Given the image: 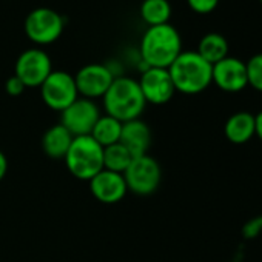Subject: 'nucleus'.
<instances>
[{
	"label": "nucleus",
	"instance_id": "obj_1",
	"mask_svg": "<svg viewBox=\"0 0 262 262\" xmlns=\"http://www.w3.org/2000/svg\"><path fill=\"white\" fill-rule=\"evenodd\" d=\"M182 53V39L179 31L171 25L148 27L141 39V62L148 68H170Z\"/></svg>",
	"mask_w": 262,
	"mask_h": 262
},
{
	"label": "nucleus",
	"instance_id": "obj_2",
	"mask_svg": "<svg viewBox=\"0 0 262 262\" xmlns=\"http://www.w3.org/2000/svg\"><path fill=\"white\" fill-rule=\"evenodd\" d=\"M102 102L105 114L120 120L122 123L141 119L147 106L139 82L128 76L116 77L102 97Z\"/></svg>",
	"mask_w": 262,
	"mask_h": 262
},
{
	"label": "nucleus",
	"instance_id": "obj_3",
	"mask_svg": "<svg viewBox=\"0 0 262 262\" xmlns=\"http://www.w3.org/2000/svg\"><path fill=\"white\" fill-rule=\"evenodd\" d=\"M168 73L174 90L188 96L199 94L213 83V65L204 60L196 51H182L170 65Z\"/></svg>",
	"mask_w": 262,
	"mask_h": 262
},
{
	"label": "nucleus",
	"instance_id": "obj_4",
	"mask_svg": "<svg viewBox=\"0 0 262 262\" xmlns=\"http://www.w3.org/2000/svg\"><path fill=\"white\" fill-rule=\"evenodd\" d=\"M63 162L76 179L88 182L103 170V148L91 136L74 138Z\"/></svg>",
	"mask_w": 262,
	"mask_h": 262
},
{
	"label": "nucleus",
	"instance_id": "obj_5",
	"mask_svg": "<svg viewBox=\"0 0 262 262\" xmlns=\"http://www.w3.org/2000/svg\"><path fill=\"white\" fill-rule=\"evenodd\" d=\"M123 179L128 191L139 196H150L161 185L162 168L153 156L144 155L131 161L123 173Z\"/></svg>",
	"mask_w": 262,
	"mask_h": 262
},
{
	"label": "nucleus",
	"instance_id": "obj_6",
	"mask_svg": "<svg viewBox=\"0 0 262 262\" xmlns=\"http://www.w3.org/2000/svg\"><path fill=\"white\" fill-rule=\"evenodd\" d=\"M27 37L36 45H50L56 42L65 28L63 17L47 7L34 8L24 24Z\"/></svg>",
	"mask_w": 262,
	"mask_h": 262
},
{
	"label": "nucleus",
	"instance_id": "obj_7",
	"mask_svg": "<svg viewBox=\"0 0 262 262\" xmlns=\"http://www.w3.org/2000/svg\"><path fill=\"white\" fill-rule=\"evenodd\" d=\"M39 88L43 103L48 108L59 113H62L79 97L74 76L60 70L56 71L53 70L51 74L45 79V82Z\"/></svg>",
	"mask_w": 262,
	"mask_h": 262
},
{
	"label": "nucleus",
	"instance_id": "obj_8",
	"mask_svg": "<svg viewBox=\"0 0 262 262\" xmlns=\"http://www.w3.org/2000/svg\"><path fill=\"white\" fill-rule=\"evenodd\" d=\"M99 117L100 110L94 100L77 97L70 106H67L60 113V123L74 138L90 136Z\"/></svg>",
	"mask_w": 262,
	"mask_h": 262
},
{
	"label": "nucleus",
	"instance_id": "obj_9",
	"mask_svg": "<svg viewBox=\"0 0 262 262\" xmlns=\"http://www.w3.org/2000/svg\"><path fill=\"white\" fill-rule=\"evenodd\" d=\"M51 71V59L40 48H30L24 51L14 65V76H17L27 88H39Z\"/></svg>",
	"mask_w": 262,
	"mask_h": 262
},
{
	"label": "nucleus",
	"instance_id": "obj_10",
	"mask_svg": "<svg viewBox=\"0 0 262 262\" xmlns=\"http://www.w3.org/2000/svg\"><path fill=\"white\" fill-rule=\"evenodd\" d=\"M114 79L116 77L110 68L103 63H88L82 67L74 76L79 97L90 100L102 99Z\"/></svg>",
	"mask_w": 262,
	"mask_h": 262
},
{
	"label": "nucleus",
	"instance_id": "obj_11",
	"mask_svg": "<svg viewBox=\"0 0 262 262\" xmlns=\"http://www.w3.org/2000/svg\"><path fill=\"white\" fill-rule=\"evenodd\" d=\"M138 82L145 102L151 105H165L176 93L167 68H147L142 71Z\"/></svg>",
	"mask_w": 262,
	"mask_h": 262
},
{
	"label": "nucleus",
	"instance_id": "obj_12",
	"mask_svg": "<svg viewBox=\"0 0 262 262\" xmlns=\"http://www.w3.org/2000/svg\"><path fill=\"white\" fill-rule=\"evenodd\" d=\"M213 83L225 93H241L248 86L245 62L237 57L227 56L213 65Z\"/></svg>",
	"mask_w": 262,
	"mask_h": 262
},
{
	"label": "nucleus",
	"instance_id": "obj_13",
	"mask_svg": "<svg viewBox=\"0 0 262 262\" xmlns=\"http://www.w3.org/2000/svg\"><path fill=\"white\" fill-rule=\"evenodd\" d=\"M88 182H90V191L94 196V199L106 205L120 202L128 193L123 174L105 168Z\"/></svg>",
	"mask_w": 262,
	"mask_h": 262
},
{
	"label": "nucleus",
	"instance_id": "obj_14",
	"mask_svg": "<svg viewBox=\"0 0 262 262\" xmlns=\"http://www.w3.org/2000/svg\"><path fill=\"white\" fill-rule=\"evenodd\" d=\"M133 158L148 155L151 147V129L142 119H135L122 123V133L119 141Z\"/></svg>",
	"mask_w": 262,
	"mask_h": 262
},
{
	"label": "nucleus",
	"instance_id": "obj_15",
	"mask_svg": "<svg viewBox=\"0 0 262 262\" xmlns=\"http://www.w3.org/2000/svg\"><path fill=\"white\" fill-rule=\"evenodd\" d=\"M224 135L228 142L244 145L254 138V114L250 111L233 113L224 125Z\"/></svg>",
	"mask_w": 262,
	"mask_h": 262
},
{
	"label": "nucleus",
	"instance_id": "obj_16",
	"mask_svg": "<svg viewBox=\"0 0 262 262\" xmlns=\"http://www.w3.org/2000/svg\"><path fill=\"white\" fill-rule=\"evenodd\" d=\"M74 136L62 125L56 123L50 126L42 136V150L51 159H63Z\"/></svg>",
	"mask_w": 262,
	"mask_h": 262
},
{
	"label": "nucleus",
	"instance_id": "obj_17",
	"mask_svg": "<svg viewBox=\"0 0 262 262\" xmlns=\"http://www.w3.org/2000/svg\"><path fill=\"white\" fill-rule=\"evenodd\" d=\"M228 51H230L228 42L219 33L205 34L199 40V45H198V50H196V53L204 60H207L210 65H214V63L221 62L222 59H225L228 56Z\"/></svg>",
	"mask_w": 262,
	"mask_h": 262
},
{
	"label": "nucleus",
	"instance_id": "obj_18",
	"mask_svg": "<svg viewBox=\"0 0 262 262\" xmlns=\"http://www.w3.org/2000/svg\"><path fill=\"white\" fill-rule=\"evenodd\" d=\"M120 133H122V122L108 116V114H100L97 119L96 125L93 126L91 138L102 147H110L114 145L120 141Z\"/></svg>",
	"mask_w": 262,
	"mask_h": 262
},
{
	"label": "nucleus",
	"instance_id": "obj_19",
	"mask_svg": "<svg viewBox=\"0 0 262 262\" xmlns=\"http://www.w3.org/2000/svg\"><path fill=\"white\" fill-rule=\"evenodd\" d=\"M141 17L148 27L170 24L171 5L168 0H144L141 5Z\"/></svg>",
	"mask_w": 262,
	"mask_h": 262
},
{
	"label": "nucleus",
	"instance_id": "obj_20",
	"mask_svg": "<svg viewBox=\"0 0 262 262\" xmlns=\"http://www.w3.org/2000/svg\"><path fill=\"white\" fill-rule=\"evenodd\" d=\"M133 159H135L133 155H131L120 142L103 148V168L105 170L123 174Z\"/></svg>",
	"mask_w": 262,
	"mask_h": 262
},
{
	"label": "nucleus",
	"instance_id": "obj_21",
	"mask_svg": "<svg viewBox=\"0 0 262 262\" xmlns=\"http://www.w3.org/2000/svg\"><path fill=\"white\" fill-rule=\"evenodd\" d=\"M248 86L262 93V53H257L245 62Z\"/></svg>",
	"mask_w": 262,
	"mask_h": 262
},
{
	"label": "nucleus",
	"instance_id": "obj_22",
	"mask_svg": "<svg viewBox=\"0 0 262 262\" xmlns=\"http://www.w3.org/2000/svg\"><path fill=\"white\" fill-rule=\"evenodd\" d=\"M262 233V214L248 219L242 227V236L245 239H254Z\"/></svg>",
	"mask_w": 262,
	"mask_h": 262
},
{
	"label": "nucleus",
	"instance_id": "obj_23",
	"mask_svg": "<svg viewBox=\"0 0 262 262\" xmlns=\"http://www.w3.org/2000/svg\"><path fill=\"white\" fill-rule=\"evenodd\" d=\"M187 4L196 14H210L217 8L219 0H187Z\"/></svg>",
	"mask_w": 262,
	"mask_h": 262
},
{
	"label": "nucleus",
	"instance_id": "obj_24",
	"mask_svg": "<svg viewBox=\"0 0 262 262\" xmlns=\"http://www.w3.org/2000/svg\"><path fill=\"white\" fill-rule=\"evenodd\" d=\"M5 90H7V93H8L10 96L17 97V96H20V94L27 90V86H25V83H24L17 76H11V77L7 80V83H5Z\"/></svg>",
	"mask_w": 262,
	"mask_h": 262
},
{
	"label": "nucleus",
	"instance_id": "obj_25",
	"mask_svg": "<svg viewBox=\"0 0 262 262\" xmlns=\"http://www.w3.org/2000/svg\"><path fill=\"white\" fill-rule=\"evenodd\" d=\"M254 138L262 142V110L254 114Z\"/></svg>",
	"mask_w": 262,
	"mask_h": 262
},
{
	"label": "nucleus",
	"instance_id": "obj_26",
	"mask_svg": "<svg viewBox=\"0 0 262 262\" xmlns=\"http://www.w3.org/2000/svg\"><path fill=\"white\" fill-rule=\"evenodd\" d=\"M7 171H8V159H7L5 153L0 150V182H2L4 178L7 176Z\"/></svg>",
	"mask_w": 262,
	"mask_h": 262
},
{
	"label": "nucleus",
	"instance_id": "obj_27",
	"mask_svg": "<svg viewBox=\"0 0 262 262\" xmlns=\"http://www.w3.org/2000/svg\"><path fill=\"white\" fill-rule=\"evenodd\" d=\"M260 4H262V0H260Z\"/></svg>",
	"mask_w": 262,
	"mask_h": 262
}]
</instances>
